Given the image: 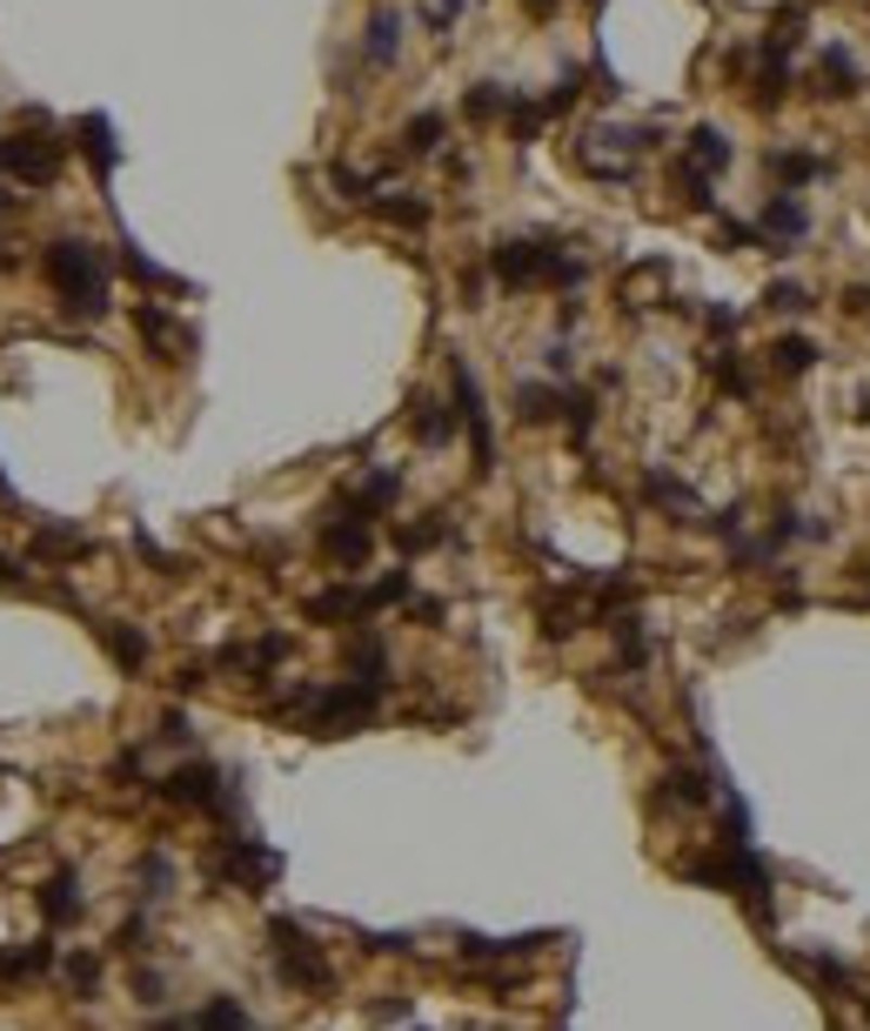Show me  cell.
<instances>
[{"instance_id":"8992f818","label":"cell","mask_w":870,"mask_h":1031,"mask_svg":"<svg viewBox=\"0 0 870 1031\" xmlns=\"http://www.w3.org/2000/svg\"><path fill=\"white\" fill-rule=\"evenodd\" d=\"M757 234H764V249L770 255H790L810 234V208H804V194H770L764 202V215H757Z\"/></svg>"},{"instance_id":"8fae6325","label":"cell","mask_w":870,"mask_h":1031,"mask_svg":"<svg viewBox=\"0 0 870 1031\" xmlns=\"http://www.w3.org/2000/svg\"><path fill=\"white\" fill-rule=\"evenodd\" d=\"M764 369H770L777 382H804V376L817 369V342H810V335H777V342L764 348Z\"/></svg>"},{"instance_id":"ffe728a7","label":"cell","mask_w":870,"mask_h":1031,"mask_svg":"<svg viewBox=\"0 0 870 1031\" xmlns=\"http://www.w3.org/2000/svg\"><path fill=\"white\" fill-rule=\"evenodd\" d=\"M509 107H516V94L496 88V81H476V88L462 94V114H469V122H509Z\"/></svg>"},{"instance_id":"2e32d148","label":"cell","mask_w":870,"mask_h":1031,"mask_svg":"<svg viewBox=\"0 0 870 1031\" xmlns=\"http://www.w3.org/2000/svg\"><path fill=\"white\" fill-rule=\"evenodd\" d=\"M395 496H402V475H395V469H369L362 483H355L348 509H355V516H369V523H375L382 509H395Z\"/></svg>"},{"instance_id":"7402d4cb","label":"cell","mask_w":870,"mask_h":1031,"mask_svg":"<svg viewBox=\"0 0 870 1031\" xmlns=\"http://www.w3.org/2000/svg\"><path fill=\"white\" fill-rule=\"evenodd\" d=\"M643 489H650V502H656V509H669V516H683V523H696V516H703V502H696V496H690V489L677 483V475H663V469L650 475Z\"/></svg>"},{"instance_id":"5bb4252c","label":"cell","mask_w":870,"mask_h":1031,"mask_svg":"<svg viewBox=\"0 0 870 1031\" xmlns=\"http://www.w3.org/2000/svg\"><path fill=\"white\" fill-rule=\"evenodd\" d=\"M409 429H415V443H422V449H443L449 435L462 429V416H456V409H443L435 395H415V403H409Z\"/></svg>"},{"instance_id":"e0dca14e","label":"cell","mask_w":870,"mask_h":1031,"mask_svg":"<svg viewBox=\"0 0 870 1031\" xmlns=\"http://www.w3.org/2000/svg\"><path fill=\"white\" fill-rule=\"evenodd\" d=\"M362 54H369V67H395V54H402V14L395 8H375V21L362 34Z\"/></svg>"},{"instance_id":"8d00e7d4","label":"cell","mask_w":870,"mask_h":1031,"mask_svg":"<svg viewBox=\"0 0 870 1031\" xmlns=\"http://www.w3.org/2000/svg\"><path fill=\"white\" fill-rule=\"evenodd\" d=\"M570 369H576V355L563 342H549V376H570Z\"/></svg>"},{"instance_id":"277c9868","label":"cell","mask_w":870,"mask_h":1031,"mask_svg":"<svg viewBox=\"0 0 870 1031\" xmlns=\"http://www.w3.org/2000/svg\"><path fill=\"white\" fill-rule=\"evenodd\" d=\"M162 798L181 804V811H234V790H228V777H221L215 764H181V771H168Z\"/></svg>"},{"instance_id":"4316f807","label":"cell","mask_w":870,"mask_h":1031,"mask_svg":"<svg viewBox=\"0 0 870 1031\" xmlns=\"http://www.w3.org/2000/svg\"><path fill=\"white\" fill-rule=\"evenodd\" d=\"M41 965H54V944L48 938H34L21 951H0V978H27V971H41Z\"/></svg>"},{"instance_id":"603a6c76","label":"cell","mask_w":870,"mask_h":1031,"mask_svg":"<svg viewBox=\"0 0 870 1031\" xmlns=\"http://www.w3.org/2000/svg\"><path fill=\"white\" fill-rule=\"evenodd\" d=\"M764 308H770V315H790V322H797V315H810V289L797 282V275H777V282L764 289Z\"/></svg>"},{"instance_id":"44dd1931","label":"cell","mask_w":870,"mask_h":1031,"mask_svg":"<svg viewBox=\"0 0 870 1031\" xmlns=\"http://www.w3.org/2000/svg\"><path fill=\"white\" fill-rule=\"evenodd\" d=\"M516 416H523V422L563 416V389H556V382H516Z\"/></svg>"},{"instance_id":"6da1fadb","label":"cell","mask_w":870,"mask_h":1031,"mask_svg":"<svg viewBox=\"0 0 870 1031\" xmlns=\"http://www.w3.org/2000/svg\"><path fill=\"white\" fill-rule=\"evenodd\" d=\"M48 282H54L67 315H81V322H101L107 315V255L94 242H54L48 249Z\"/></svg>"},{"instance_id":"d6a6232c","label":"cell","mask_w":870,"mask_h":1031,"mask_svg":"<svg viewBox=\"0 0 870 1031\" xmlns=\"http://www.w3.org/2000/svg\"><path fill=\"white\" fill-rule=\"evenodd\" d=\"M141 878H148V898H168V878H175V870H168V857H148Z\"/></svg>"},{"instance_id":"83f0119b","label":"cell","mask_w":870,"mask_h":1031,"mask_svg":"<svg viewBox=\"0 0 870 1031\" xmlns=\"http://www.w3.org/2000/svg\"><path fill=\"white\" fill-rule=\"evenodd\" d=\"M34 549H41V557H81V549H88V536H81V530H61V523H48L41 536H34Z\"/></svg>"},{"instance_id":"d590c367","label":"cell","mask_w":870,"mask_h":1031,"mask_svg":"<svg viewBox=\"0 0 870 1031\" xmlns=\"http://www.w3.org/2000/svg\"><path fill=\"white\" fill-rule=\"evenodd\" d=\"M844 315H870V282H850V289H844Z\"/></svg>"},{"instance_id":"9c48e42d","label":"cell","mask_w":870,"mask_h":1031,"mask_svg":"<svg viewBox=\"0 0 870 1031\" xmlns=\"http://www.w3.org/2000/svg\"><path fill=\"white\" fill-rule=\"evenodd\" d=\"M857 88H863V67H857V54L830 41V48L817 54V94H823V101H850Z\"/></svg>"},{"instance_id":"cb8c5ba5","label":"cell","mask_w":870,"mask_h":1031,"mask_svg":"<svg viewBox=\"0 0 870 1031\" xmlns=\"http://www.w3.org/2000/svg\"><path fill=\"white\" fill-rule=\"evenodd\" d=\"M443 135H449V122H443L435 107H422L415 122L402 128V154H435V148H443Z\"/></svg>"},{"instance_id":"7c38bea8","label":"cell","mask_w":870,"mask_h":1031,"mask_svg":"<svg viewBox=\"0 0 870 1031\" xmlns=\"http://www.w3.org/2000/svg\"><path fill=\"white\" fill-rule=\"evenodd\" d=\"M135 329L148 335V348L162 355V362H181V348H188V329L175 322V315H162L154 302H141V308H135Z\"/></svg>"},{"instance_id":"e575fe53","label":"cell","mask_w":870,"mask_h":1031,"mask_svg":"<svg viewBox=\"0 0 870 1031\" xmlns=\"http://www.w3.org/2000/svg\"><path fill=\"white\" fill-rule=\"evenodd\" d=\"M703 329L709 335H737V308H703Z\"/></svg>"},{"instance_id":"52a82bcc","label":"cell","mask_w":870,"mask_h":1031,"mask_svg":"<svg viewBox=\"0 0 870 1031\" xmlns=\"http://www.w3.org/2000/svg\"><path fill=\"white\" fill-rule=\"evenodd\" d=\"M456 416H462V429H469V449H476V469H489V462H496V443H489V409H483V389H476V376H469L462 362H456Z\"/></svg>"},{"instance_id":"30bf717a","label":"cell","mask_w":870,"mask_h":1031,"mask_svg":"<svg viewBox=\"0 0 870 1031\" xmlns=\"http://www.w3.org/2000/svg\"><path fill=\"white\" fill-rule=\"evenodd\" d=\"M677 162H690V168H703V175H724L730 162H737V148H730V135L724 128H690V141L677 148Z\"/></svg>"},{"instance_id":"9a60e30c","label":"cell","mask_w":870,"mask_h":1031,"mask_svg":"<svg viewBox=\"0 0 870 1031\" xmlns=\"http://www.w3.org/2000/svg\"><path fill=\"white\" fill-rule=\"evenodd\" d=\"M74 148L94 162V175H114V162H121V148H114V128H107V114H81L74 122Z\"/></svg>"},{"instance_id":"4fadbf2b","label":"cell","mask_w":870,"mask_h":1031,"mask_svg":"<svg viewBox=\"0 0 870 1031\" xmlns=\"http://www.w3.org/2000/svg\"><path fill=\"white\" fill-rule=\"evenodd\" d=\"M221 870H228L234 884H274V870H282V857H274V851H255L248 838H234V844L221 851Z\"/></svg>"},{"instance_id":"4dcf8cb0","label":"cell","mask_w":870,"mask_h":1031,"mask_svg":"<svg viewBox=\"0 0 870 1031\" xmlns=\"http://www.w3.org/2000/svg\"><path fill=\"white\" fill-rule=\"evenodd\" d=\"M61 978H67V991H81V998H88V991L101 984V958H88V951H74V958L61 965Z\"/></svg>"},{"instance_id":"f1b7e54d","label":"cell","mask_w":870,"mask_h":1031,"mask_svg":"<svg viewBox=\"0 0 870 1031\" xmlns=\"http://www.w3.org/2000/svg\"><path fill=\"white\" fill-rule=\"evenodd\" d=\"M194 1031H248V1011L234 1005V998H215L202 1018H194Z\"/></svg>"},{"instance_id":"ab89813d","label":"cell","mask_w":870,"mask_h":1031,"mask_svg":"<svg viewBox=\"0 0 870 1031\" xmlns=\"http://www.w3.org/2000/svg\"><path fill=\"white\" fill-rule=\"evenodd\" d=\"M589 8H603V0H589Z\"/></svg>"},{"instance_id":"3957f363","label":"cell","mask_w":870,"mask_h":1031,"mask_svg":"<svg viewBox=\"0 0 870 1031\" xmlns=\"http://www.w3.org/2000/svg\"><path fill=\"white\" fill-rule=\"evenodd\" d=\"M268 938H274V958H282V978H289V984H302V991H322V984H329V958L315 951V938H308L302 925L274 918Z\"/></svg>"},{"instance_id":"484cf974","label":"cell","mask_w":870,"mask_h":1031,"mask_svg":"<svg viewBox=\"0 0 870 1031\" xmlns=\"http://www.w3.org/2000/svg\"><path fill=\"white\" fill-rule=\"evenodd\" d=\"M121 268L135 275V282H148V289H168V295H181V289H188L181 275H168V268H154V262H148V255H141L135 242H121Z\"/></svg>"},{"instance_id":"5b68a950","label":"cell","mask_w":870,"mask_h":1031,"mask_svg":"<svg viewBox=\"0 0 870 1031\" xmlns=\"http://www.w3.org/2000/svg\"><path fill=\"white\" fill-rule=\"evenodd\" d=\"M369 549H375L369 516H355V509L342 502V516H335V523H322V557H329L335 570H362V563H369Z\"/></svg>"},{"instance_id":"f546056e","label":"cell","mask_w":870,"mask_h":1031,"mask_svg":"<svg viewBox=\"0 0 870 1031\" xmlns=\"http://www.w3.org/2000/svg\"><path fill=\"white\" fill-rule=\"evenodd\" d=\"M443 536H449V523H443V516H422V523H402V536H395V543H402L409 557H415V549H428V543H443Z\"/></svg>"},{"instance_id":"d6986e66","label":"cell","mask_w":870,"mask_h":1031,"mask_svg":"<svg viewBox=\"0 0 870 1031\" xmlns=\"http://www.w3.org/2000/svg\"><path fill=\"white\" fill-rule=\"evenodd\" d=\"M709 382H717L724 395H737V403H757V376H750V362L737 348H717L709 355Z\"/></svg>"},{"instance_id":"d4e9b609","label":"cell","mask_w":870,"mask_h":1031,"mask_svg":"<svg viewBox=\"0 0 870 1031\" xmlns=\"http://www.w3.org/2000/svg\"><path fill=\"white\" fill-rule=\"evenodd\" d=\"M369 208H375L388 228H422V221H428V202H415V194H375Z\"/></svg>"},{"instance_id":"836d02e7","label":"cell","mask_w":870,"mask_h":1031,"mask_svg":"<svg viewBox=\"0 0 870 1031\" xmlns=\"http://www.w3.org/2000/svg\"><path fill=\"white\" fill-rule=\"evenodd\" d=\"M456 14H462V0H428V14H422V21H428L435 34H449V21H456Z\"/></svg>"},{"instance_id":"1f68e13d","label":"cell","mask_w":870,"mask_h":1031,"mask_svg":"<svg viewBox=\"0 0 870 1031\" xmlns=\"http://www.w3.org/2000/svg\"><path fill=\"white\" fill-rule=\"evenodd\" d=\"M107 650H114V663H128V670H141V657H148V644L135 637V629H107Z\"/></svg>"},{"instance_id":"ac0fdd59","label":"cell","mask_w":870,"mask_h":1031,"mask_svg":"<svg viewBox=\"0 0 870 1031\" xmlns=\"http://www.w3.org/2000/svg\"><path fill=\"white\" fill-rule=\"evenodd\" d=\"M81 904L88 898H81V878H74V870H61V878L41 884V918L48 925H74V918H81Z\"/></svg>"},{"instance_id":"74e56055","label":"cell","mask_w":870,"mask_h":1031,"mask_svg":"<svg viewBox=\"0 0 870 1031\" xmlns=\"http://www.w3.org/2000/svg\"><path fill=\"white\" fill-rule=\"evenodd\" d=\"M148 1031H194V1024H188V1018H154Z\"/></svg>"},{"instance_id":"ba28073f","label":"cell","mask_w":870,"mask_h":1031,"mask_svg":"<svg viewBox=\"0 0 870 1031\" xmlns=\"http://www.w3.org/2000/svg\"><path fill=\"white\" fill-rule=\"evenodd\" d=\"M764 175L777 181V194H797L804 181H823L830 162H823V154H804V148H770L764 154Z\"/></svg>"},{"instance_id":"7a4b0ae2","label":"cell","mask_w":870,"mask_h":1031,"mask_svg":"<svg viewBox=\"0 0 870 1031\" xmlns=\"http://www.w3.org/2000/svg\"><path fill=\"white\" fill-rule=\"evenodd\" d=\"M67 162V141H48V135H8L0 141V175H14L27 188H48Z\"/></svg>"},{"instance_id":"f35d334b","label":"cell","mask_w":870,"mask_h":1031,"mask_svg":"<svg viewBox=\"0 0 870 1031\" xmlns=\"http://www.w3.org/2000/svg\"><path fill=\"white\" fill-rule=\"evenodd\" d=\"M0 215H8V188H0Z\"/></svg>"}]
</instances>
